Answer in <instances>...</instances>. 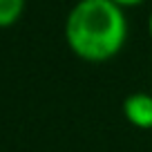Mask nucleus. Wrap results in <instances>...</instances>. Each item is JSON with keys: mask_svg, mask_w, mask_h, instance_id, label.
<instances>
[{"mask_svg": "<svg viewBox=\"0 0 152 152\" xmlns=\"http://www.w3.org/2000/svg\"><path fill=\"white\" fill-rule=\"evenodd\" d=\"M125 9L112 0H78L65 18V43L87 63H107L128 43Z\"/></svg>", "mask_w": 152, "mask_h": 152, "instance_id": "obj_1", "label": "nucleus"}, {"mask_svg": "<svg viewBox=\"0 0 152 152\" xmlns=\"http://www.w3.org/2000/svg\"><path fill=\"white\" fill-rule=\"evenodd\" d=\"M123 116L132 128L152 132V94L132 92L123 101Z\"/></svg>", "mask_w": 152, "mask_h": 152, "instance_id": "obj_2", "label": "nucleus"}, {"mask_svg": "<svg viewBox=\"0 0 152 152\" xmlns=\"http://www.w3.org/2000/svg\"><path fill=\"white\" fill-rule=\"evenodd\" d=\"M25 0H0V29H9L20 20Z\"/></svg>", "mask_w": 152, "mask_h": 152, "instance_id": "obj_3", "label": "nucleus"}, {"mask_svg": "<svg viewBox=\"0 0 152 152\" xmlns=\"http://www.w3.org/2000/svg\"><path fill=\"white\" fill-rule=\"evenodd\" d=\"M114 5H119L121 9H132V7H139V5H143L145 0H112Z\"/></svg>", "mask_w": 152, "mask_h": 152, "instance_id": "obj_4", "label": "nucleus"}, {"mask_svg": "<svg viewBox=\"0 0 152 152\" xmlns=\"http://www.w3.org/2000/svg\"><path fill=\"white\" fill-rule=\"evenodd\" d=\"M148 36H150V40H152V11H150V16H148Z\"/></svg>", "mask_w": 152, "mask_h": 152, "instance_id": "obj_5", "label": "nucleus"}]
</instances>
